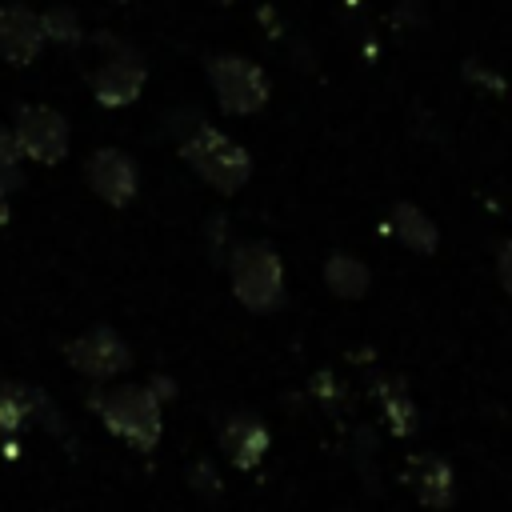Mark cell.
<instances>
[{"instance_id":"6da1fadb","label":"cell","mask_w":512,"mask_h":512,"mask_svg":"<svg viewBox=\"0 0 512 512\" xmlns=\"http://www.w3.org/2000/svg\"><path fill=\"white\" fill-rule=\"evenodd\" d=\"M88 408L104 420V428L120 440H128L136 452H152L164 432L160 416V392L148 384H116V388H92Z\"/></svg>"},{"instance_id":"7a4b0ae2","label":"cell","mask_w":512,"mask_h":512,"mask_svg":"<svg viewBox=\"0 0 512 512\" xmlns=\"http://www.w3.org/2000/svg\"><path fill=\"white\" fill-rule=\"evenodd\" d=\"M180 156H184V164H188L204 184H212V188L224 192V196L240 192V188L248 184V176H252V156H248V148L236 144L232 136H224V132L212 128V124H196V128L180 140Z\"/></svg>"},{"instance_id":"3957f363","label":"cell","mask_w":512,"mask_h":512,"mask_svg":"<svg viewBox=\"0 0 512 512\" xmlns=\"http://www.w3.org/2000/svg\"><path fill=\"white\" fill-rule=\"evenodd\" d=\"M228 276L248 312H276L284 304V264L272 244H240L228 260Z\"/></svg>"},{"instance_id":"277c9868","label":"cell","mask_w":512,"mask_h":512,"mask_svg":"<svg viewBox=\"0 0 512 512\" xmlns=\"http://www.w3.org/2000/svg\"><path fill=\"white\" fill-rule=\"evenodd\" d=\"M208 84H212L220 108L232 116H252L268 104V76L248 56H236V52L212 56L208 60Z\"/></svg>"},{"instance_id":"5b68a950","label":"cell","mask_w":512,"mask_h":512,"mask_svg":"<svg viewBox=\"0 0 512 512\" xmlns=\"http://www.w3.org/2000/svg\"><path fill=\"white\" fill-rule=\"evenodd\" d=\"M64 360L88 380H112L132 364V352H128V344L120 340L116 328L100 324V328H88L76 340H68L64 344Z\"/></svg>"},{"instance_id":"8992f818","label":"cell","mask_w":512,"mask_h":512,"mask_svg":"<svg viewBox=\"0 0 512 512\" xmlns=\"http://www.w3.org/2000/svg\"><path fill=\"white\" fill-rule=\"evenodd\" d=\"M20 148L28 160L52 168L64 160L68 152V120L56 112V108H44V104H24L16 112V124H12Z\"/></svg>"},{"instance_id":"52a82bcc","label":"cell","mask_w":512,"mask_h":512,"mask_svg":"<svg viewBox=\"0 0 512 512\" xmlns=\"http://www.w3.org/2000/svg\"><path fill=\"white\" fill-rule=\"evenodd\" d=\"M144 80H148L144 60H140L132 48L112 44V56L92 72V96H96V104H104V108H124V104H132V100L140 96Z\"/></svg>"},{"instance_id":"ba28073f","label":"cell","mask_w":512,"mask_h":512,"mask_svg":"<svg viewBox=\"0 0 512 512\" xmlns=\"http://www.w3.org/2000/svg\"><path fill=\"white\" fill-rule=\"evenodd\" d=\"M84 180L104 204L124 208L136 196V160L120 148H96L84 164Z\"/></svg>"},{"instance_id":"9c48e42d","label":"cell","mask_w":512,"mask_h":512,"mask_svg":"<svg viewBox=\"0 0 512 512\" xmlns=\"http://www.w3.org/2000/svg\"><path fill=\"white\" fill-rule=\"evenodd\" d=\"M404 484L412 488V496L432 508V512H444L456 504V476H452V464L436 452H416L404 460Z\"/></svg>"},{"instance_id":"30bf717a","label":"cell","mask_w":512,"mask_h":512,"mask_svg":"<svg viewBox=\"0 0 512 512\" xmlns=\"http://www.w3.org/2000/svg\"><path fill=\"white\" fill-rule=\"evenodd\" d=\"M48 44L44 36V16L32 12L28 4H4L0 8V56L16 68L32 64L40 48Z\"/></svg>"},{"instance_id":"8fae6325","label":"cell","mask_w":512,"mask_h":512,"mask_svg":"<svg viewBox=\"0 0 512 512\" xmlns=\"http://www.w3.org/2000/svg\"><path fill=\"white\" fill-rule=\"evenodd\" d=\"M268 444H272L268 428H264L256 416H248V412H236V416L220 428V448H224V456H228L240 472L256 468V464L264 460Z\"/></svg>"},{"instance_id":"7c38bea8","label":"cell","mask_w":512,"mask_h":512,"mask_svg":"<svg viewBox=\"0 0 512 512\" xmlns=\"http://www.w3.org/2000/svg\"><path fill=\"white\" fill-rule=\"evenodd\" d=\"M36 412H40V416L60 432V424L52 420L48 400H44L36 388L12 384V380H4V384H0V436H16V432L24 428V420H28V416H36Z\"/></svg>"},{"instance_id":"4fadbf2b","label":"cell","mask_w":512,"mask_h":512,"mask_svg":"<svg viewBox=\"0 0 512 512\" xmlns=\"http://www.w3.org/2000/svg\"><path fill=\"white\" fill-rule=\"evenodd\" d=\"M380 408H384V420H388V428L396 436H412V428H416V404L408 400L404 384H396V380L380 384Z\"/></svg>"},{"instance_id":"5bb4252c","label":"cell","mask_w":512,"mask_h":512,"mask_svg":"<svg viewBox=\"0 0 512 512\" xmlns=\"http://www.w3.org/2000/svg\"><path fill=\"white\" fill-rule=\"evenodd\" d=\"M324 280H328V288H332L336 296H360V292L368 288V268L356 264L352 256L336 252V256L324 264Z\"/></svg>"},{"instance_id":"9a60e30c","label":"cell","mask_w":512,"mask_h":512,"mask_svg":"<svg viewBox=\"0 0 512 512\" xmlns=\"http://www.w3.org/2000/svg\"><path fill=\"white\" fill-rule=\"evenodd\" d=\"M44 36H48V44H80L84 40V32H80V16L72 12V8H48L44 12Z\"/></svg>"},{"instance_id":"2e32d148","label":"cell","mask_w":512,"mask_h":512,"mask_svg":"<svg viewBox=\"0 0 512 512\" xmlns=\"http://www.w3.org/2000/svg\"><path fill=\"white\" fill-rule=\"evenodd\" d=\"M20 160H28V156H24L20 140H16V132L12 128H0V184L8 192L20 184Z\"/></svg>"},{"instance_id":"e0dca14e","label":"cell","mask_w":512,"mask_h":512,"mask_svg":"<svg viewBox=\"0 0 512 512\" xmlns=\"http://www.w3.org/2000/svg\"><path fill=\"white\" fill-rule=\"evenodd\" d=\"M396 220H400V236H404L408 244H416V232H424V236L436 240V232L428 228V220H424L416 208H396Z\"/></svg>"},{"instance_id":"ac0fdd59","label":"cell","mask_w":512,"mask_h":512,"mask_svg":"<svg viewBox=\"0 0 512 512\" xmlns=\"http://www.w3.org/2000/svg\"><path fill=\"white\" fill-rule=\"evenodd\" d=\"M188 484H192V488H200L204 496H216V492H220L216 468H212L208 460H196V464H192V472H188Z\"/></svg>"},{"instance_id":"d6986e66","label":"cell","mask_w":512,"mask_h":512,"mask_svg":"<svg viewBox=\"0 0 512 512\" xmlns=\"http://www.w3.org/2000/svg\"><path fill=\"white\" fill-rule=\"evenodd\" d=\"M8 224V188L0 184V228Z\"/></svg>"},{"instance_id":"ffe728a7","label":"cell","mask_w":512,"mask_h":512,"mask_svg":"<svg viewBox=\"0 0 512 512\" xmlns=\"http://www.w3.org/2000/svg\"><path fill=\"white\" fill-rule=\"evenodd\" d=\"M212 4H232V0H212Z\"/></svg>"}]
</instances>
